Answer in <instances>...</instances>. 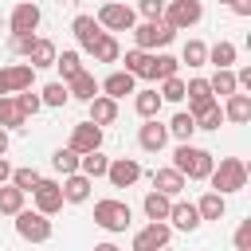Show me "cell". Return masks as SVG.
I'll return each instance as SVG.
<instances>
[{
	"mask_svg": "<svg viewBox=\"0 0 251 251\" xmlns=\"http://www.w3.org/2000/svg\"><path fill=\"white\" fill-rule=\"evenodd\" d=\"M184 98H188V114H200L208 102H216L208 78H188V82H184Z\"/></svg>",
	"mask_w": 251,
	"mask_h": 251,
	"instance_id": "obj_23",
	"label": "cell"
},
{
	"mask_svg": "<svg viewBox=\"0 0 251 251\" xmlns=\"http://www.w3.org/2000/svg\"><path fill=\"white\" fill-rule=\"evenodd\" d=\"M161 90L157 86H149V90H133V110H137V118H157V110H161Z\"/></svg>",
	"mask_w": 251,
	"mask_h": 251,
	"instance_id": "obj_29",
	"label": "cell"
},
{
	"mask_svg": "<svg viewBox=\"0 0 251 251\" xmlns=\"http://www.w3.org/2000/svg\"><path fill=\"white\" fill-rule=\"evenodd\" d=\"M71 31H75L78 47H82V51H90V47L98 43V35H102L106 27H102V24L94 20V16H75V20H71Z\"/></svg>",
	"mask_w": 251,
	"mask_h": 251,
	"instance_id": "obj_20",
	"label": "cell"
},
{
	"mask_svg": "<svg viewBox=\"0 0 251 251\" xmlns=\"http://www.w3.org/2000/svg\"><path fill=\"white\" fill-rule=\"evenodd\" d=\"M106 180H110L114 188H129V184L141 180V165H137L133 157H110V165H106Z\"/></svg>",
	"mask_w": 251,
	"mask_h": 251,
	"instance_id": "obj_11",
	"label": "cell"
},
{
	"mask_svg": "<svg viewBox=\"0 0 251 251\" xmlns=\"http://www.w3.org/2000/svg\"><path fill=\"white\" fill-rule=\"evenodd\" d=\"M161 98H165V102H184V78H180V75L161 78Z\"/></svg>",
	"mask_w": 251,
	"mask_h": 251,
	"instance_id": "obj_44",
	"label": "cell"
},
{
	"mask_svg": "<svg viewBox=\"0 0 251 251\" xmlns=\"http://www.w3.org/2000/svg\"><path fill=\"white\" fill-rule=\"evenodd\" d=\"M55 51H59V47H55L51 39H43V35H35V39H31V51H27L24 59H27V63H31L35 71H39V67H51V63H55Z\"/></svg>",
	"mask_w": 251,
	"mask_h": 251,
	"instance_id": "obj_28",
	"label": "cell"
},
{
	"mask_svg": "<svg viewBox=\"0 0 251 251\" xmlns=\"http://www.w3.org/2000/svg\"><path fill=\"white\" fill-rule=\"evenodd\" d=\"M63 184L55 180V176H39L35 180V188H31V208H39L43 216H55V212H63Z\"/></svg>",
	"mask_w": 251,
	"mask_h": 251,
	"instance_id": "obj_7",
	"label": "cell"
},
{
	"mask_svg": "<svg viewBox=\"0 0 251 251\" xmlns=\"http://www.w3.org/2000/svg\"><path fill=\"white\" fill-rule=\"evenodd\" d=\"M106 165H110V157H106L102 149H86V153H78V169H82L90 180L106 176Z\"/></svg>",
	"mask_w": 251,
	"mask_h": 251,
	"instance_id": "obj_32",
	"label": "cell"
},
{
	"mask_svg": "<svg viewBox=\"0 0 251 251\" xmlns=\"http://www.w3.org/2000/svg\"><path fill=\"white\" fill-rule=\"evenodd\" d=\"M39 176H43V173H39L35 165H20V169H12V176H8V180H12L16 188H24V192H31Z\"/></svg>",
	"mask_w": 251,
	"mask_h": 251,
	"instance_id": "obj_42",
	"label": "cell"
},
{
	"mask_svg": "<svg viewBox=\"0 0 251 251\" xmlns=\"http://www.w3.org/2000/svg\"><path fill=\"white\" fill-rule=\"evenodd\" d=\"M161 20H165V24H173L176 31H184V27H196V24L204 20V4H200V0H165V12H161Z\"/></svg>",
	"mask_w": 251,
	"mask_h": 251,
	"instance_id": "obj_6",
	"label": "cell"
},
{
	"mask_svg": "<svg viewBox=\"0 0 251 251\" xmlns=\"http://www.w3.org/2000/svg\"><path fill=\"white\" fill-rule=\"evenodd\" d=\"M63 200L67 204H86L90 200V188H94V180L82 173V169H75V173H63Z\"/></svg>",
	"mask_w": 251,
	"mask_h": 251,
	"instance_id": "obj_16",
	"label": "cell"
},
{
	"mask_svg": "<svg viewBox=\"0 0 251 251\" xmlns=\"http://www.w3.org/2000/svg\"><path fill=\"white\" fill-rule=\"evenodd\" d=\"M212 165H216V157H212L208 149H200V145H192V141H176V153H173V169H180L188 180H208Z\"/></svg>",
	"mask_w": 251,
	"mask_h": 251,
	"instance_id": "obj_2",
	"label": "cell"
},
{
	"mask_svg": "<svg viewBox=\"0 0 251 251\" xmlns=\"http://www.w3.org/2000/svg\"><path fill=\"white\" fill-rule=\"evenodd\" d=\"M8 176H12V165H8V161H4V157H0V184H4V180H8Z\"/></svg>",
	"mask_w": 251,
	"mask_h": 251,
	"instance_id": "obj_49",
	"label": "cell"
},
{
	"mask_svg": "<svg viewBox=\"0 0 251 251\" xmlns=\"http://www.w3.org/2000/svg\"><path fill=\"white\" fill-rule=\"evenodd\" d=\"M165 129H169V137H176V141H192V133H196V118H192L188 110H176V114L165 122Z\"/></svg>",
	"mask_w": 251,
	"mask_h": 251,
	"instance_id": "obj_30",
	"label": "cell"
},
{
	"mask_svg": "<svg viewBox=\"0 0 251 251\" xmlns=\"http://www.w3.org/2000/svg\"><path fill=\"white\" fill-rule=\"evenodd\" d=\"M129 31H133V47H145V51H153V47L161 51V47H169L176 39V27L165 24V20H141Z\"/></svg>",
	"mask_w": 251,
	"mask_h": 251,
	"instance_id": "obj_3",
	"label": "cell"
},
{
	"mask_svg": "<svg viewBox=\"0 0 251 251\" xmlns=\"http://www.w3.org/2000/svg\"><path fill=\"white\" fill-rule=\"evenodd\" d=\"M0 126L4 129H27V114L20 110L16 94H0Z\"/></svg>",
	"mask_w": 251,
	"mask_h": 251,
	"instance_id": "obj_25",
	"label": "cell"
},
{
	"mask_svg": "<svg viewBox=\"0 0 251 251\" xmlns=\"http://www.w3.org/2000/svg\"><path fill=\"white\" fill-rule=\"evenodd\" d=\"M39 98H43V106H67V102H71V90H67L63 78H51V82L39 90Z\"/></svg>",
	"mask_w": 251,
	"mask_h": 251,
	"instance_id": "obj_38",
	"label": "cell"
},
{
	"mask_svg": "<svg viewBox=\"0 0 251 251\" xmlns=\"http://www.w3.org/2000/svg\"><path fill=\"white\" fill-rule=\"evenodd\" d=\"M67 90H71V98H78V102H90L94 94H98V78L82 67V71H75L71 78H67Z\"/></svg>",
	"mask_w": 251,
	"mask_h": 251,
	"instance_id": "obj_24",
	"label": "cell"
},
{
	"mask_svg": "<svg viewBox=\"0 0 251 251\" xmlns=\"http://www.w3.org/2000/svg\"><path fill=\"white\" fill-rule=\"evenodd\" d=\"M200 224H204V220H200L196 204H192V200L173 196V208H169V227H173V231H196Z\"/></svg>",
	"mask_w": 251,
	"mask_h": 251,
	"instance_id": "obj_14",
	"label": "cell"
},
{
	"mask_svg": "<svg viewBox=\"0 0 251 251\" xmlns=\"http://www.w3.org/2000/svg\"><path fill=\"white\" fill-rule=\"evenodd\" d=\"M208 184H212V192H224V196L243 192L247 188V161L243 157H220L208 173Z\"/></svg>",
	"mask_w": 251,
	"mask_h": 251,
	"instance_id": "obj_1",
	"label": "cell"
},
{
	"mask_svg": "<svg viewBox=\"0 0 251 251\" xmlns=\"http://www.w3.org/2000/svg\"><path fill=\"white\" fill-rule=\"evenodd\" d=\"M220 4H227V0H220Z\"/></svg>",
	"mask_w": 251,
	"mask_h": 251,
	"instance_id": "obj_52",
	"label": "cell"
},
{
	"mask_svg": "<svg viewBox=\"0 0 251 251\" xmlns=\"http://www.w3.org/2000/svg\"><path fill=\"white\" fill-rule=\"evenodd\" d=\"M67 145L75 149V153H86V149H102V126L98 122H78V126H71V137H67Z\"/></svg>",
	"mask_w": 251,
	"mask_h": 251,
	"instance_id": "obj_13",
	"label": "cell"
},
{
	"mask_svg": "<svg viewBox=\"0 0 251 251\" xmlns=\"http://www.w3.org/2000/svg\"><path fill=\"white\" fill-rule=\"evenodd\" d=\"M227 8H231L235 16H251V0H227Z\"/></svg>",
	"mask_w": 251,
	"mask_h": 251,
	"instance_id": "obj_48",
	"label": "cell"
},
{
	"mask_svg": "<svg viewBox=\"0 0 251 251\" xmlns=\"http://www.w3.org/2000/svg\"><path fill=\"white\" fill-rule=\"evenodd\" d=\"M86 110H90V122H98V126H114L118 122V98H110L102 90L86 102Z\"/></svg>",
	"mask_w": 251,
	"mask_h": 251,
	"instance_id": "obj_22",
	"label": "cell"
},
{
	"mask_svg": "<svg viewBox=\"0 0 251 251\" xmlns=\"http://www.w3.org/2000/svg\"><path fill=\"white\" fill-rule=\"evenodd\" d=\"M180 63H188V67H204V63H208V43H204V39H188L184 51H180Z\"/></svg>",
	"mask_w": 251,
	"mask_h": 251,
	"instance_id": "obj_40",
	"label": "cell"
},
{
	"mask_svg": "<svg viewBox=\"0 0 251 251\" xmlns=\"http://www.w3.org/2000/svg\"><path fill=\"white\" fill-rule=\"evenodd\" d=\"M235 55H239V47H235L231 39H220V43L208 47V63H212V67H231Z\"/></svg>",
	"mask_w": 251,
	"mask_h": 251,
	"instance_id": "obj_35",
	"label": "cell"
},
{
	"mask_svg": "<svg viewBox=\"0 0 251 251\" xmlns=\"http://www.w3.org/2000/svg\"><path fill=\"white\" fill-rule=\"evenodd\" d=\"M16 102H20V110H24L27 118H35V114L43 110V98H39V90H35V86H27V90H16Z\"/></svg>",
	"mask_w": 251,
	"mask_h": 251,
	"instance_id": "obj_43",
	"label": "cell"
},
{
	"mask_svg": "<svg viewBox=\"0 0 251 251\" xmlns=\"http://www.w3.org/2000/svg\"><path fill=\"white\" fill-rule=\"evenodd\" d=\"M0 27H4V16H0Z\"/></svg>",
	"mask_w": 251,
	"mask_h": 251,
	"instance_id": "obj_51",
	"label": "cell"
},
{
	"mask_svg": "<svg viewBox=\"0 0 251 251\" xmlns=\"http://www.w3.org/2000/svg\"><path fill=\"white\" fill-rule=\"evenodd\" d=\"M141 20H161V12H165V0H137V8H133Z\"/></svg>",
	"mask_w": 251,
	"mask_h": 251,
	"instance_id": "obj_46",
	"label": "cell"
},
{
	"mask_svg": "<svg viewBox=\"0 0 251 251\" xmlns=\"http://www.w3.org/2000/svg\"><path fill=\"white\" fill-rule=\"evenodd\" d=\"M35 86V67L31 63H4L0 67V94H16Z\"/></svg>",
	"mask_w": 251,
	"mask_h": 251,
	"instance_id": "obj_9",
	"label": "cell"
},
{
	"mask_svg": "<svg viewBox=\"0 0 251 251\" xmlns=\"http://www.w3.org/2000/svg\"><path fill=\"white\" fill-rule=\"evenodd\" d=\"M94 224H98L102 231H126V227L133 224V212H129L126 200L106 196V200H94Z\"/></svg>",
	"mask_w": 251,
	"mask_h": 251,
	"instance_id": "obj_4",
	"label": "cell"
},
{
	"mask_svg": "<svg viewBox=\"0 0 251 251\" xmlns=\"http://www.w3.org/2000/svg\"><path fill=\"white\" fill-rule=\"evenodd\" d=\"M122 63H126V71L133 75V78H145V71H149V51L145 47H129L126 55H118Z\"/></svg>",
	"mask_w": 251,
	"mask_h": 251,
	"instance_id": "obj_36",
	"label": "cell"
},
{
	"mask_svg": "<svg viewBox=\"0 0 251 251\" xmlns=\"http://www.w3.org/2000/svg\"><path fill=\"white\" fill-rule=\"evenodd\" d=\"M12 220H16V235L27 239V243H47L51 239V216H43L39 208H27L24 204Z\"/></svg>",
	"mask_w": 251,
	"mask_h": 251,
	"instance_id": "obj_5",
	"label": "cell"
},
{
	"mask_svg": "<svg viewBox=\"0 0 251 251\" xmlns=\"http://www.w3.org/2000/svg\"><path fill=\"white\" fill-rule=\"evenodd\" d=\"M51 67H55V71H59V78L67 82L75 71H82V55H78L75 47H67V51H55V63H51Z\"/></svg>",
	"mask_w": 251,
	"mask_h": 251,
	"instance_id": "obj_34",
	"label": "cell"
},
{
	"mask_svg": "<svg viewBox=\"0 0 251 251\" xmlns=\"http://www.w3.org/2000/svg\"><path fill=\"white\" fill-rule=\"evenodd\" d=\"M24 200H27V192H24V188H16L12 180H4V184H0V216H16V212L24 208Z\"/></svg>",
	"mask_w": 251,
	"mask_h": 251,
	"instance_id": "obj_33",
	"label": "cell"
},
{
	"mask_svg": "<svg viewBox=\"0 0 251 251\" xmlns=\"http://www.w3.org/2000/svg\"><path fill=\"white\" fill-rule=\"evenodd\" d=\"M8 141H12V137H8V129H4V126H0V157H4V153H8Z\"/></svg>",
	"mask_w": 251,
	"mask_h": 251,
	"instance_id": "obj_50",
	"label": "cell"
},
{
	"mask_svg": "<svg viewBox=\"0 0 251 251\" xmlns=\"http://www.w3.org/2000/svg\"><path fill=\"white\" fill-rule=\"evenodd\" d=\"M169 208H173V196H165L161 188H149V192H145V200H141L145 220H169Z\"/></svg>",
	"mask_w": 251,
	"mask_h": 251,
	"instance_id": "obj_26",
	"label": "cell"
},
{
	"mask_svg": "<svg viewBox=\"0 0 251 251\" xmlns=\"http://www.w3.org/2000/svg\"><path fill=\"white\" fill-rule=\"evenodd\" d=\"M169 75H180V59L176 55H169V51H149V71H145V78L149 82H161V78H169Z\"/></svg>",
	"mask_w": 251,
	"mask_h": 251,
	"instance_id": "obj_21",
	"label": "cell"
},
{
	"mask_svg": "<svg viewBox=\"0 0 251 251\" xmlns=\"http://www.w3.org/2000/svg\"><path fill=\"white\" fill-rule=\"evenodd\" d=\"M39 20H43L39 4H35V0H20V4L8 12V20H4V24H8L12 31H35V27H39Z\"/></svg>",
	"mask_w": 251,
	"mask_h": 251,
	"instance_id": "obj_15",
	"label": "cell"
},
{
	"mask_svg": "<svg viewBox=\"0 0 251 251\" xmlns=\"http://www.w3.org/2000/svg\"><path fill=\"white\" fill-rule=\"evenodd\" d=\"M196 118V129H220L224 126V106H220V98L216 102H208L200 114H192Z\"/></svg>",
	"mask_w": 251,
	"mask_h": 251,
	"instance_id": "obj_39",
	"label": "cell"
},
{
	"mask_svg": "<svg viewBox=\"0 0 251 251\" xmlns=\"http://www.w3.org/2000/svg\"><path fill=\"white\" fill-rule=\"evenodd\" d=\"M90 55H94V63H118V55H122L118 35H114V31H102V35H98V43L90 47Z\"/></svg>",
	"mask_w": 251,
	"mask_h": 251,
	"instance_id": "obj_27",
	"label": "cell"
},
{
	"mask_svg": "<svg viewBox=\"0 0 251 251\" xmlns=\"http://www.w3.org/2000/svg\"><path fill=\"white\" fill-rule=\"evenodd\" d=\"M51 169H55V173H75V169H78V153H75L71 145H59V149L51 153Z\"/></svg>",
	"mask_w": 251,
	"mask_h": 251,
	"instance_id": "obj_41",
	"label": "cell"
},
{
	"mask_svg": "<svg viewBox=\"0 0 251 251\" xmlns=\"http://www.w3.org/2000/svg\"><path fill=\"white\" fill-rule=\"evenodd\" d=\"M208 86H212V94H216V98H227L231 90H239V86H235V71H231V67H216V75L208 78Z\"/></svg>",
	"mask_w": 251,
	"mask_h": 251,
	"instance_id": "obj_37",
	"label": "cell"
},
{
	"mask_svg": "<svg viewBox=\"0 0 251 251\" xmlns=\"http://www.w3.org/2000/svg\"><path fill=\"white\" fill-rule=\"evenodd\" d=\"M31 39H35V31H12L8 35V51L12 55H27L31 51Z\"/></svg>",
	"mask_w": 251,
	"mask_h": 251,
	"instance_id": "obj_45",
	"label": "cell"
},
{
	"mask_svg": "<svg viewBox=\"0 0 251 251\" xmlns=\"http://www.w3.org/2000/svg\"><path fill=\"white\" fill-rule=\"evenodd\" d=\"M149 180H153V188H161L165 196H180V192H184V184H188V176H184L180 169H173V165L153 169V173H149Z\"/></svg>",
	"mask_w": 251,
	"mask_h": 251,
	"instance_id": "obj_17",
	"label": "cell"
},
{
	"mask_svg": "<svg viewBox=\"0 0 251 251\" xmlns=\"http://www.w3.org/2000/svg\"><path fill=\"white\" fill-rule=\"evenodd\" d=\"M220 106H224V122H235V126L251 122V94H243V90H231L227 98H220Z\"/></svg>",
	"mask_w": 251,
	"mask_h": 251,
	"instance_id": "obj_19",
	"label": "cell"
},
{
	"mask_svg": "<svg viewBox=\"0 0 251 251\" xmlns=\"http://www.w3.org/2000/svg\"><path fill=\"white\" fill-rule=\"evenodd\" d=\"M94 20H98L106 31H129V27L137 24V12H133L129 4H122V0H106Z\"/></svg>",
	"mask_w": 251,
	"mask_h": 251,
	"instance_id": "obj_8",
	"label": "cell"
},
{
	"mask_svg": "<svg viewBox=\"0 0 251 251\" xmlns=\"http://www.w3.org/2000/svg\"><path fill=\"white\" fill-rule=\"evenodd\" d=\"M98 90H102V94H110V98H118V102H122V98H126V94H133V90H137V78H133V75H129V71H126V67H122V71H110V75H106V78H102V82H98Z\"/></svg>",
	"mask_w": 251,
	"mask_h": 251,
	"instance_id": "obj_18",
	"label": "cell"
},
{
	"mask_svg": "<svg viewBox=\"0 0 251 251\" xmlns=\"http://www.w3.org/2000/svg\"><path fill=\"white\" fill-rule=\"evenodd\" d=\"M169 239H173L169 220H149V224L133 235V251H157V247H169Z\"/></svg>",
	"mask_w": 251,
	"mask_h": 251,
	"instance_id": "obj_10",
	"label": "cell"
},
{
	"mask_svg": "<svg viewBox=\"0 0 251 251\" xmlns=\"http://www.w3.org/2000/svg\"><path fill=\"white\" fill-rule=\"evenodd\" d=\"M196 212H200V220H224V216H227L224 192H204V196L196 200Z\"/></svg>",
	"mask_w": 251,
	"mask_h": 251,
	"instance_id": "obj_31",
	"label": "cell"
},
{
	"mask_svg": "<svg viewBox=\"0 0 251 251\" xmlns=\"http://www.w3.org/2000/svg\"><path fill=\"white\" fill-rule=\"evenodd\" d=\"M235 251H251V220H243L235 227Z\"/></svg>",
	"mask_w": 251,
	"mask_h": 251,
	"instance_id": "obj_47",
	"label": "cell"
},
{
	"mask_svg": "<svg viewBox=\"0 0 251 251\" xmlns=\"http://www.w3.org/2000/svg\"><path fill=\"white\" fill-rule=\"evenodd\" d=\"M137 145H141L145 153H161V149L169 145V129H165V122H157V118H141V126H137Z\"/></svg>",
	"mask_w": 251,
	"mask_h": 251,
	"instance_id": "obj_12",
	"label": "cell"
},
{
	"mask_svg": "<svg viewBox=\"0 0 251 251\" xmlns=\"http://www.w3.org/2000/svg\"><path fill=\"white\" fill-rule=\"evenodd\" d=\"M59 4H67V0H59Z\"/></svg>",
	"mask_w": 251,
	"mask_h": 251,
	"instance_id": "obj_53",
	"label": "cell"
}]
</instances>
